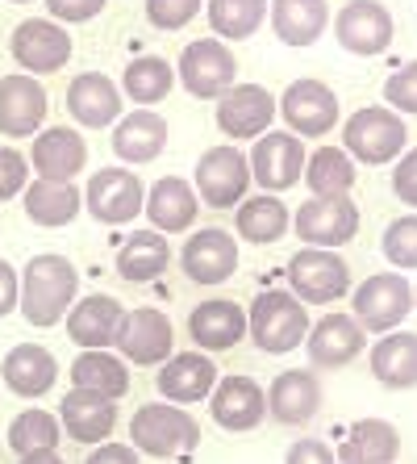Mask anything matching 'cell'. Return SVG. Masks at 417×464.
<instances>
[{"mask_svg": "<svg viewBox=\"0 0 417 464\" xmlns=\"http://www.w3.org/2000/svg\"><path fill=\"white\" fill-rule=\"evenodd\" d=\"M167 264H172V247H167V235H159V230H134L118 247V276L129 285L159 281Z\"/></svg>", "mask_w": 417, "mask_h": 464, "instance_id": "d6a6232c", "label": "cell"}, {"mask_svg": "<svg viewBox=\"0 0 417 464\" xmlns=\"http://www.w3.org/2000/svg\"><path fill=\"white\" fill-rule=\"evenodd\" d=\"M126 318L118 297L109 293H92V297H80V302L67 310V335L84 352H109L113 339H118V326Z\"/></svg>", "mask_w": 417, "mask_h": 464, "instance_id": "603a6c76", "label": "cell"}, {"mask_svg": "<svg viewBox=\"0 0 417 464\" xmlns=\"http://www.w3.org/2000/svg\"><path fill=\"white\" fill-rule=\"evenodd\" d=\"M251 188V163L246 151L225 142V147H209L196 160V176H193V193L196 201H204L209 209H234L246 201Z\"/></svg>", "mask_w": 417, "mask_h": 464, "instance_id": "8992f818", "label": "cell"}, {"mask_svg": "<svg viewBox=\"0 0 417 464\" xmlns=\"http://www.w3.org/2000/svg\"><path fill=\"white\" fill-rule=\"evenodd\" d=\"M0 377L17 398H43L59 381V360L38 343H17L0 364Z\"/></svg>", "mask_w": 417, "mask_h": 464, "instance_id": "f546056e", "label": "cell"}, {"mask_svg": "<svg viewBox=\"0 0 417 464\" xmlns=\"http://www.w3.org/2000/svg\"><path fill=\"white\" fill-rule=\"evenodd\" d=\"M276 121V97L263 84H234L217 97V130L230 142H255Z\"/></svg>", "mask_w": 417, "mask_h": 464, "instance_id": "4fadbf2b", "label": "cell"}, {"mask_svg": "<svg viewBox=\"0 0 417 464\" xmlns=\"http://www.w3.org/2000/svg\"><path fill=\"white\" fill-rule=\"evenodd\" d=\"M196 443H201L196 419L184 406H172V401H147L129 422V448L142 456H155V460L193 452Z\"/></svg>", "mask_w": 417, "mask_h": 464, "instance_id": "277c9868", "label": "cell"}, {"mask_svg": "<svg viewBox=\"0 0 417 464\" xmlns=\"http://www.w3.org/2000/svg\"><path fill=\"white\" fill-rule=\"evenodd\" d=\"M180 268L188 281L196 285H222L230 281L238 272V243L230 230L222 227H204V230H193L184 238L180 247Z\"/></svg>", "mask_w": 417, "mask_h": 464, "instance_id": "e0dca14e", "label": "cell"}, {"mask_svg": "<svg viewBox=\"0 0 417 464\" xmlns=\"http://www.w3.org/2000/svg\"><path fill=\"white\" fill-rule=\"evenodd\" d=\"M59 435H63L59 419L33 406V411H22L17 419H13V427H9V448H13L17 456L54 452V448H59Z\"/></svg>", "mask_w": 417, "mask_h": 464, "instance_id": "60d3db41", "label": "cell"}, {"mask_svg": "<svg viewBox=\"0 0 417 464\" xmlns=\"http://www.w3.org/2000/svg\"><path fill=\"white\" fill-rule=\"evenodd\" d=\"M268 414L280 427H305L321 411V385L309 368H289L280 372L268 389Z\"/></svg>", "mask_w": 417, "mask_h": 464, "instance_id": "cb8c5ba5", "label": "cell"}, {"mask_svg": "<svg viewBox=\"0 0 417 464\" xmlns=\"http://www.w3.org/2000/svg\"><path fill=\"white\" fill-rule=\"evenodd\" d=\"M88 163V142L80 139V130L51 126L33 134L30 147V168L38 180H75Z\"/></svg>", "mask_w": 417, "mask_h": 464, "instance_id": "44dd1931", "label": "cell"}, {"mask_svg": "<svg viewBox=\"0 0 417 464\" xmlns=\"http://www.w3.org/2000/svg\"><path fill=\"white\" fill-rule=\"evenodd\" d=\"M59 427L71 435L75 443H109L113 427H118V401L88 393V389H67L59 401Z\"/></svg>", "mask_w": 417, "mask_h": 464, "instance_id": "7402d4cb", "label": "cell"}, {"mask_svg": "<svg viewBox=\"0 0 417 464\" xmlns=\"http://www.w3.org/2000/svg\"><path fill=\"white\" fill-rule=\"evenodd\" d=\"M88 214L105 222V227H126L142 214V201H147V188L134 176V168H100L84 188Z\"/></svg>", "mask_w": 417, "mask_h": 464, "instance_id": "9a60e30c", "label": "cell"}, {"mask_svg": "<svg viewBox=\"0 0 417 464\" xmlns=\"http://www.w3.org/2000/svg\"><path fill=\"white\" fill-rule=\"evenodd\" d=\"M309 314L305 305L292 297L289 289H263L246 310V335L255 339L259 352L268 356H284V352H297L309 335Z\"/></svg>", "mask_w": 417, "mask_h": 464, "instance_id": "7a4b0ae2", "label": "cell"}, {"mask_svg": "<svg viewBox=\"0 0 417 464\" xmlns=\"http://www.w3.org/2000/svg\"><path fill=\"white\" fill-rule=\"evenodd\" d=\"M384 101L393 113H417V59H409L401 72H393V80L384 84Z\"/></svg>", "mask_w": 417, "mask_h": 464, "instance_id": "ee69618b", "label": "cell"}, {"mask_svg": "<svg viewBox=\"0 0 417 464\" xmlns=\"http://www.w3.org/2000/svg\"><path fill=\"white\" fill-rule=\"evenodd\" d=\"M384 256L396 272L417 268V214H405V218H396V222H388Z\"/></svg>", "mask_w": 417, "mask_h": 464, "instance_id": "b9f144b4", "label": "cell"}, {"mask_svg": "<svg viewBox=\"0 0 417 464\" xmlns=\"http://www.w3.org/2000/svg\"><path fill=\"white\" fill-rule=\"evenodd\" d=\"M113 347L121 352V360H126V364L155 368V364H163V360L172 356L175 331H172V323H167V314H159L155 305H142V310H134V314L126 310Z\"/></svg>", "mask_w": 417, "mask_h": 464, "instance_id": "5bb4252c", "label": "cell"}, {"mask_svg": "<svg viewBox=\"0 0 417 464\" xmlns=\"http://www.w3.org/2000/svg\"><path fill=\"white\" fill-rule=\"evenodd\" d=\"M284 464H338V456H334V448H326L321 440H300L289 448Z\"/></svg>", "mask_w": 417, "mask_h": 464, "instance_id": "c3c4849f", "label": "cell"}, {"mask_svg": "<svg viewBox=\"0 0 417 464\" xmlns=\"http://www.w3.org/2000/svg\"><path fill=\"white\" fill-rule=\"evenodd\" d=\"M80 297V272L71 268L67 256H54L43 251L33 256L22 272V289H17V305H22V318L30 326H59L67 318V310Z\"/></svg>", "mask_w": 417, "mask_h": 464, "instance_id": "6da1fadb", "label": "cell"}, {"mask_svg": "<svg viewBox=\"0 0 417 464\" xmlns=\"http://www.w3.org/2000/svg\"><path fill=\"white\" fill-rule=\"evenodd\" d=\"M292 230L305 247L338 251L359 235V206L351 197H309L292 214Z\"/></svg>", "mask_w": 417, "mask_h": 464, "instance_id": "9c48e42d", "label": "cell"}, {"mask_svg": "<svg viewBox=\"0 0 417 464\" xmlns=\"http://www.w3.org/2000/svg\"><path fill=\"white\" fill-rule=\"evenodd\" d=\"M334 38L343 51L359 54V59L384 54L393 46V13L380 0H346L334 13Z\"/></svg>", "mask_w": 417, "mask_h": 464, "instance_id": "2e32d148", "label": "cell"}, {"mask_svg": "<svg viewBox=\"0 0 417 464\" xmlns=\"http://www.w3.org/2000/svg\"><path fill=\"white\" fill-rule=\"evenodd\" d=\"M163 147H167V121H163V113L134 109V113H121V118L113 121V151H118V160L129 163V168L159 160Z\"/></svg>", "mask_w": 417, "mask_h": 464, "instance_id": "f1b7e54d", "label": "cell"}, {"mask_svg": "<svg viewBox=\"0 0 417 464\" xmlns=\"http://www.w3.org/2000/svg\"><path fill=\"white\" fill-rule=\"evenodd\" d=\"M372 377L384 389H417V335L388 331L372 347Z\"/></svg>", "mask_w": 417, "mask_h": 464, "instance_id": "e575fe53", "label": "cell"}, {"mask_svg": "<svg viewBox=\"0 0 417 464\" xmlns=\"http://www.w3.org/2000/svg\"><path fill=\"white\" fill-rule=\"evenodd\" d=\"M393 193L396 201H405L409 209H417V147H409L393 168Z\"/></svg>", "mask_w": 417, "mask_h": 464, "instance_id": "7dc6e473", "label": "cell"}, {"mask_svg": "<svg viewBox=\"0 0 417 464\" xmlns=\"http://www.w3.org/2000/svg\"><path fill=\"white\" fill-rule=\"evenodd\" d=\"M238 80V59L222 38H196L184 46L180 67H175V84L188 88V97L196 101H217L225 88H234Z\"/></svg>", "mask_w": 417, "mask_h": 464, "instance_id": "ba28073f", "label": "cell"}, {"mask_svg": "<svg viewBox=\"0 0 417 464\" xmlns=\"http://www.w3.org/2000/svg\"><path fill=\"white\" fill-rule=\"evenodd\" d=\"M413 305H417V281H413Z\"/></svg>", "mask_w": 417, "mask_h": 464, "instance_id": "f5cc1de1", "label": "cell"}, {"mask_svg": "<svg viewBox=\"0 0 417 464\" xmlns=\"http://www.w3.org/2000/svg\"><path fill=\"white\" fill-rule=\"evenodd\" d=\"M121 88L105 76V72H84L67 84V109L71 118L88 130H105L121 118Z\"/></svg>", "mask_w": 417, "mask_h": 464, "instance_id": "484cf974", "label": "cell"}, {"mask_svg": "<svg viewBox=\"0 0 417 464\" xmlns=\"http://www.w3.org/2000/svg\"><path fill=\"white\" fill-rule=\"evenodd\" d=\"M204 17L213 25V38L242 43L268 22V0H204Z\"/></svg>", "mask_w": 417, "mask_h": 464, "instance_id": "ab89813d", "label": "cell"}, {"mask_svg": "<svg viewBox=\"0 0 417 464\" xmlns=\"http://www.w3.org/2000/svg\"><path fill=\"white\" fill-rule=\"evenodd\" d=\"M305 347H309V360L317 368H346L367 347V335L359 331L351 314H326L321 323L309 326Z\"/></svg>", "mask_w": 417, "mask_h": 464, "instance_id": "d4e9b609", "label": "cell"}, {"mask_svg": "<svg viewBox=\"0 0 417 464\" xmlns=\"http://www.w3.org/2000/svg\"><path fill=\"white\" fill-rule=\"evenodd\" d=\"M268 17L284 46H313L330 25V5L326 0H271Z\"/></svg>", "mask_w": 417, "mask_h": 464, "instance_id": "1f68e13d", "label": "cell"}, {"mask_svg": "<svg viewBox=\"0 0 417 464\" xmlns=\"http://www.w3.org/2000/svg\"><path fill=\"white\" fill-rule=\"evenodd\" d=\"M405 147H409V126L388 105H364L343 126V151L355 163H367V168H384V163L401 160Z\"/></svg>", "mask_w": 417, "mask_h": 464, "instance_id": "3957f363", "label": "cell"}, {"mask_svg": "<svg viewBox=\"0 0 417 464\" xmlns=\"http://www.w3.org/2000/svg\"><path fill=\"white\" fill-rule=\"evenodd\" d=\"M17 464H67L59 452H30V456H17Z\"/></svg>", "mask_w": 417, "mask_h": 464, "instance_id": "816d5d0a", "label": "cell"}, {"mask_svg": "<svg viewBox=\"0 0 417 464\" xmlns=\"http://www.w3.org/2000/svg\"><path fill=\"white\" fill-rule=\"evenodd\" d=\"M25 218L33 227H71L84 206V193L75 188V180H30L25 184Z\"/></svg>", "mask_w": 417, "mask_h": 464, "instance_id": "4dcf8cb0", "label": "cell"}, {"mask_svg": "<svg viewBox=\"0 0 417 464\" xmlns=\"http://www.w3.org/2000/svg\"><path fill=\"white\" fill-rule=\"evenodd\" d=\"M217 385V364L213 356L204 352H175L159 364V377H155V389H159V401H172V406H193V401H204Z\"/></svg>", "mask_w": 417, "mask_h": 464, "instance_id": "d6986e66", "label": "cell"}, {"mask_svg": "<svg viewBox=\"0 0 417 464\" xmlns=\"http://www.w3.org/2000/svg\"><path fill=\"white\" fill-rule=\"evenodd\" d=\"M30 184V160L13 147H0V201H13Z\"/></svg>", "mask_w": 417, "mask_h": 464, "instance_id": "f6af8a7d", "label": "cell"}, {"mask_svg": "<svg viewBox=\"0 0 417 464\" xmlns=\"http://www.w3.org/2000/svg\"><path fill=\"white\" fill-rule=\"evenodd\" d=\"M209 414L222 431H255L259 422L268 419V393L251 377H217L213 393H209Z\"/></svg>", "mask_w": 417, "mask_h": 464, "instance_id": "ac0fdd59", "label": "cell"}, {"mask_svg": "<svg viewBox=\"0 0 417 464\" xmlns=\"http://www.w3.org/2000/svg\"><path fill=\"white\" fill-rule=\"evenodd\" d=\"M204 0H147V17L155 30H184L201 13Z\"/></svg>", "mask_w": 417, "mask_h": 464, "instance_id": "7bdbcfd3", "label": "cell"}, {"mask_svg": "<svg viewBox=\"0 0 417 464\" xmlns=\"http://www.w3.org/2000/svg\"><path fill=\"white\" fill-rule=\"evenodd\" d=\"M13 5H30V0H13Z\"/></svg>", "mask_w": 417, "mask_h": 464, "instance_id": "db71d44e", "label": "cell"}, {"mask_svg": "<svg viewBox=\"0 0 417 464\" xmlns=\"http://www.w3.org/2000/svg\"><path fill=\"white\" fill-rule=\"evenodd\" d=\"M289 293L300 305H330L351 293V268L338 251L300 247L289 259Z\"/></svg>", "mask_w": 417, "mask_h": 464, "instance_id": "52a82bcc", "label": "cell"}, {"mask_svg": "<svg viewBox=\"0 0 417 464\" xmlns=\"http://www.w3.org/2000/svg\"><path fill=\"white\" fill-rule=\"evenodd\" d=\"M300 180L309 184L313 197H351L355 188V160L343 147H321L305 160Z\"/></svg>", "mask_w": 417, "mask_h": 464, "instance_id": "f35d334b", "label": "cell"}, {"mask_svg": "<svg viewBox=\"0 0 417 464\" xmlns=\"http://www.w3.org/2000/svg\"><path fill=\"white\" fill-rule=\"evenodd\" d=\"M84 464H142V460L129 443H97V448L88 452Z\"/></svg>", "mask_w": 417, "mask_h": 464, "instance_id": "681fc988", "label": "cell"}, {"mask_svg": "<svg viewBox=\"0 0 417 464\" xmlns=\"http://www.w3.org/2000/svg\"><path fill=\"white\" fill-rule=\"evenodd\" d=\"M17 289H22V276L9 259H0V318L17 310Z\"/></svg>", "mask_w": 417, "mask_h": 464, "instance_id": "f907efd6", "label": "cell"}, {"mask_svg": "<svg viewBox=\"0 0 417 464\" xmlns=\"http://www.w3.org/2000/svg\"><path fill=\"white\" fill-rule=\"evenodd\" d=\"M105 5L109 0H46V13L59 25H80V22H92L97 13H105Z\"/></svg>", "mask_w": 417, "mask_h": 464, "instance_id": "bcb514c9", "label": "cell"}, {"mask_svg": "<svg viewBox=\"0 0 417 464\" xmlns=\"http://www.w3.org/2000/svg\"><path fill=\"white\" fill-rule=\"evenodd\" d=\"M305 142L289 130H268V134H259L246 163H251V184H259L263 193H284L292 184H300V172H305Z\"/></svg>", "mask_w": 417, "mask_h": 464, "instance_id": "30bf717a", "label": "cell"}, {"mask_svg": "<svg viewBox=\"0 0 417 464\" xmlns=\"http://www.w3.org/2000/svg\"><path fill=\"white\" fill-rule=\"evenodd\" d=\"M175 88V67L159 54H138V59H129L126 76H121V97H129L138 109H150L159 105L167 92Z\"/></svg>", "mask_w": 417, "mask_h": 464, "instance_id": "74e56055", "label": "cell"}, {"mask_svg": "<svg viewBox=\"0 0 417 464\" xmlns=\"http://www.w3.org/2000/svg\"><path fill=\"white\" fill-rule=\"evenodd\" d=\"M396 456H401V435L388 419L351 422V431L338 448V464H396Z\"/></svg>", "mask_w": 417, "mask_h": 464, "instance_id": "836d02e7", "label": "cell"}, {"mask_svg": "<svg viewBox=\"0 0 417 464\" xmlns=\"http://www.w3.org/2000/svg\"><path fill=\"white\" fill-rule=\"evenodd\" d=\"M9 54L17 59L25 76H54L71 59V34L59 22H51V17H30V22L13 30Z\"/></svg>", "mask_w": 417, "mask_h": 464, "instance_id": "8fae6325", "label": "cell"}, {"mask_svg": "<svg viewBox=\"0 0 417 464\" xmlns=\"http://www.w3.org/2000/svg\"><path fill=\"white\" fill-rule=\"evenodd\" d=\"M413 310V281L401 272H375L367 276L351 297V318L364 335H388L409 318Z\"/></svg>", "mask_w": 417, "mask_h": 464, "instance_id": "5b68a950", "label": "cell"}, {"mask_svg": "<svg viewBox=\"0 0 417 464\" xmlns=\"http://www.w3.org/2000/svg\"><path fill=\"white\" fill-rule=\"evenodd\" d=\"M46 109H51V101H46L43 80L25 76V72L0 80V134L33 139L46 121Z\"/></svg>", "mask_w": 417, "mask_h": 464, "instance_id": "ffe728a7", "label": "cell"}, {"mask_svg": "<svg viewBox=\"0 0 417 464\" xmlns=\"http://www.w3.org/2000/svg\"><path fill=\"white\" fill-rule=\"evenodd\" d=\"M188 335L204 356L209 352H230L246 339V310L238 302H222V297L201 302L188 314Z\"/></svg>", "mask_w": 417, "mask_h": 464, "instance_id": "4316f807", "label": "cell"}, {"mask_svg": "<svg viewBox=\"0 0 417 464\" xmlns=\"http://www.w3.org/2000/svg\"><path fill=\"white\" fill-rule=\"evenodd\" d=\"M276 118L289 121V134L297 139H321L338 121V92L326 80H297L276 101Z\"/></svg>", "mask_w": 417, "mask_h": 464, "instance_id": "7c38bea8", "label": "cell"}, {"mask_svg": "<svg viewBox=\"0 0 417 464\" xmlns=\"http://www.w3.org/2000/svg\"><path fill=\"white\" fill-rule=\"evenodd\" d=\"M71 389H88V393L118 401L129 393V364L113 352H80L71 360Z\"/></svg>", "mask_w": 417, "mask_h": 464, "instance_id": "d590c367", "label": "cell"}, {"mask_svg": "<svg viewBox=\"0 0 417 464\" xmlns=\"http://www.w3.org/2000/svg\"><path fill=\"white\" fill-rule=\"evenodd\" d=\"M234 227H238V238H246V243H276V238L289 235L292 209L271 193L246 197L234 214Z\"/></svg>", "mask_w": 417, "mask_h": 464, "instance_id": "8d00e7d4", "label": "cell"}, {"mask_svg": "<svg viewBox=\"0 0 417 464\" xmlns=\"http://www.w3.org/2000/svg\"><path fill=\"white\" fill-rule=\"evenodd\" d=\"M196 209H201V201H196L193 184L180 180V176L155 180V188H150L147 201H142V214L150 218V230H159V235H184V230H193Z\"/></svg>", "mask_w": 417, "mask_h": 464, "instance_id": "83f0119b", "label": "cell"}]
</instances>
